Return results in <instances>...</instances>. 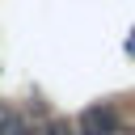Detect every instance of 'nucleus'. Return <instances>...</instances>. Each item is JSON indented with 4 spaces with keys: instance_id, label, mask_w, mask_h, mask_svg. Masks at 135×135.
I'll list each match as a JSON object with an SVG mask.
<instances>
[{
    "instance_id": "1",
    "label": "nucleus",
    "mask_w": 135,
    "mask_h": 135,
    "mask_svg": "<svg viewBox=\"0 0 135 135\" xmlns=\"http://www.w3.org/2000/svg\"><path fill=\"white\" fill-rule=\"evenodd\" d=\"M114 131H118V114H114L110 101L89 105V110L80 114V122H76V135H114Z\"/></svg>"
},
{
    "instance_id": "2",
    "label": "nucleus",
    "mask_w": 135,
    "mask_h": 135,
    "mask_svg": "<svg viewBox=\"0 0 135 135\" xmlns=\"http://www.w3.org/2000/svg\"><path fill=\"white\" fill-rule=\"evenodd\" d=\"M0 135H30L21 110H13V105H4V101H0Z\"/></svg>"
},
{
    "instance_id": "3",
    "label": "nucleus",
    "mask_w": 135,
    "mask_h": 135,
    "mask_svg": "<svg viewBox=\"0 0 135 135\" xmlns=\"http://www.w3.org/2000/svg\"><path fill=\"white\" fill-rule=\"evenodd\" d=\"M38 135H76V131H72V127L63 122V118H55V122H46V127H42Z\"/></svg>"
},
{
    "instance_id": "4",
    "label": "nucleus",
    "mask_w": 135,
    "mask_h": 135,
    "mask_svg": "<svg viewBox=\"0 0 135 135\" xmlns=\"http://www.w3.org/2000/svg\"><path fill=\"white\" fill-rule=\"evenodd\" d=\"M127 51H131V55H135V34H131V42H127Z\"/></svg>"
}]
</instances>
